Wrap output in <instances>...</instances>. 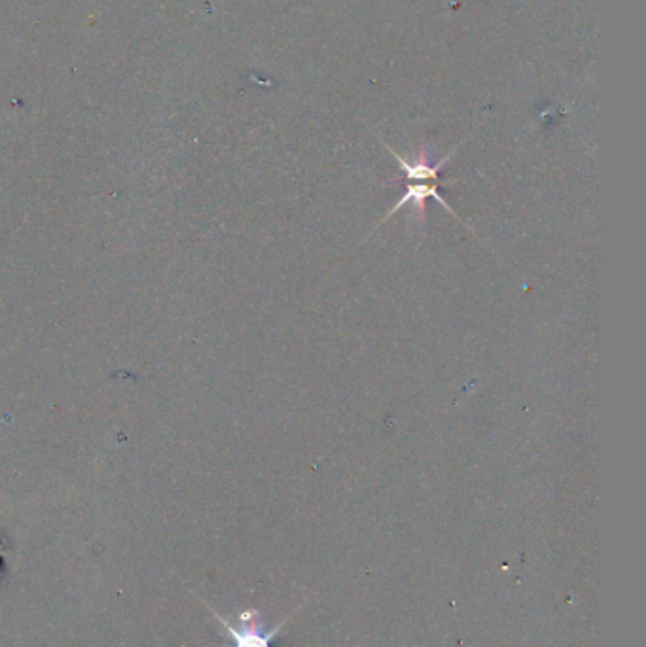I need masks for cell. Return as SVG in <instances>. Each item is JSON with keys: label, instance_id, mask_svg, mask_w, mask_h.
Segmentation results:
<instances>
[{"label": "cell", "instance_id": "1", "mask_svg": "<svg viewBox=\"0 0 646 647\" xmlns=\"http://www.w3.org/2000/svg\"><path fill=\"white\" fill-rule=\"evenodd\" d=\"M408 183H409V184H408V188H406V193L398 199V203L393 206V209L385 214V218L381 220V224H383L385 220H389L395 213H398V211L402 209V206H406V204H409V203H413V206H416V209L419 211V214L423 216V214H425L427 199H436L438 203H440V204L444 206V209H446L448 213L453 214V218H457L461 224H464V222L457 216V213L451 209V206L446 203V199H444L440 193H438V184H434V180H408ZM464 225H467V224H464Z\"/></svg>", "mask_w": 646, "mask_h": 647}]
</instances>
